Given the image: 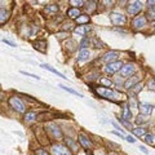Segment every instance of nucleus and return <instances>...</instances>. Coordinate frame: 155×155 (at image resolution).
Returning a JSON list of instances; mask_svg holds the SVG:
<instances>
[{
  "label": "nucleus",
  "mask_w": 155,
  "mask_h": 155,
  "mask_svg": "<svg viewBox=\"0 0 155 155\" xmlns=\"http://www.w3.org/2000/svg\"><path fill=\"white\" fill-rule=\"evenodd\" d=\"M92 89H93V92L97 96L102 97V98H105V100H109V101H114V102H122L123 100L127 98V96L123 94L122 92L114 91L111 88H106V87L96 85Z\"/></svg>",
  "instance_id": "1"
},
{
  "label": "nucleus",
  "mask_w": 155,
  "mask_h": 155,
  "mask_svg": "<svg viewBox=\"0 0 155 155\" xmlns=\"http://www.w3.org/2000/svg\"><path fill=\"white\" fill-rule=\"evenodd\" d=\"M44 130H45V133L48 134V137L56 140V141H58V140H62L65 137L64 133H62V129L58 127L56 123H47L45 127H44Z\"/></svg>",
  "instance_id": "2"
},
{
  "label": "nucleus",
  "mask_w": 155,
  "mask_h": 155,
  "mask_svg": "<svg viewBox=\"0 0 155 155\" xmlns=\"http://www.w3.org/2000/svg\"><path fill=\"white\" fill-rule=\"evenodd\" d=\"M8 104L14 111H17V113H19V114H25L26 113V106H25L23 101L19 98L18 96H11L8 98Z\"/></svg>",
  "instance_id": "3"
},
{
  "label": "nucleus",
  "mask_w": 155,
  "mask_h": 155,
  "mask_svg": "<svg viewBox=\"0 0 155 155\" xmlns=\"http://www.w3.org/2000/svg\"><path fill=\"white\" fill-rule=\"evenodd\" d=\"M147 25V18L143 16V14H140V16L133 17L132 22H130V26H132L133 31H141L143 30Z\"/></svg>",
  "instance_id": "4"
},
{
  "label": "nucleus",
  "mask_w": 155,
  "mask_h": 155,
  "mask_svg": "<svg viewBox=\"0 0 155 155\" xmlns=\"http://www.w3.org/2000/svg\"><path fill=\"white\" fill-rule=\"evenodd\" d=\"M134 71H136V65L133 62H128V64H124L122 69L119 70V76H122L124 80H127L134 74Z\"/></svg>",
  "instance_id": "5"
},
{
  "label": "nucleus",
  "mask_w": 155,
  "mask_h": 155,
  "mask_svg": "<svg viewBox=\"0 0 155 155\" xmlns=\"http://www.w3.org/2000/svg\"><path fill=\"white\" fill-rule=\"evenodd\" d=\"M51 155H72V151L62 143H54L51 146Z\"/></svg>",
  "instance_id": "6"
},
{
  "label": "nucleus",
  "mask_w": 155,
  "mask_h": 155,
  "mask_svg": "<svg viewBox=\"0 0 155 155\" xmlns=\"http://www.w3.org/2000/svg\"><path fill=\"white\" fill-rule=\"evenodd\" d=\"M78 142L80 143V146L83 147L84 150H87V151H91L92 146H93V142H92V140L88 134H85L83 132H79L78 133Z\"/></svg>",
  "instance_id": "7"
},
{
  "label": "nucleus",
  "mask_w": 155,
  "mask_h": 155,
  "mask_svg": "<svg viewBox=\"0 0 155 155\" xmlns=\"http://www.w3.org/2000/svg\"><path fill=\"white\" fill-rule=\"evenodd\" d=\"M143 9V3L142 2H130L128 3V7H127V12L129 16H137L142 12Z\"/></svg>",
  "instance_id": "8"
},
{
  "label": "nucleus",
  "mask_w": 155,
  "mask_h": 155,
  "mask_svg": "<svg viewBox=\"0 0 155 155\" xmlns=\"http://www.w3.org/2000/svg\"><path fill=\"white\" fill-rule=\"evenodd\" d=\"M110 21L113 23L114 26H124L127 23V17L124 16L122 13H116V12H113L110 14Z\"/></svg>",
  "instance_id": "9"
},
{
  "label": "nucleus",
  "mask_w": 155,
  "mask_h": 155,
  "mask_svg": "<svg viewBox=\"0 0 155 155\" xmlns=\"http://www.w3.org/2000/svg\"><path fill=\"white\" fill-rule=\"evenodd\" d=\"M124 64L122 61H115V62H111V64H107V65H105L104 67V72L105 74H107V75H113L115 74V72H118L120 69H122V66Z\"/></svg>",
  "instance_id": "10"
},
{
  "label": "nucleus",
  "mask_w": 155,
  "mask_h": 155,
  "mask_svg": "<svg viewBox=\"0 0 155 155\" xmlns=\"http://www.w3.org/2000/svg\"><path fill=\"white\" fill-rule=\"evenodd\" d=\"M119 57H120V53L118 51H107L102 57H101V62H104V64L107 65V64H111V62L118 61Z\"/></svg>",
  "instance_id": "11"
},
{
  "label": "nucleus",
  "mask_w": 155,
  "mask_h": 155,
  "mask_svg": "<svg viewBox=\"0 0 155 155\" xmlns=\"http://www.w3.org/2000/svg\"><path fill=\"white\" fill-rule=\"evenodd\" d=\"M141 79H142V76L140 75V74H134V75H132L129 78V79H127L124 81V88L125 89H130L132 87H134L136 84H138L140 81H141Z\"/></svg>",
  "instance_id": "12"
},
{
  "label": "nucleus",
  "mask_w": 155,
  "mask_h": 155,
  "mask_svg": "<svg viewBox=\"0 0 155 155\" xmlns=\"http://www.w3.org/2000/svg\"><path fill=\"white\" fill-rule=\"evenodd\" d=\"M137 109L140 110V114H141V115L149 116V115H151L154 106L150 105L149 102H138V107Z\"/></svg>",
  "instance_id": "13"
},
{
  "label": "nucleus",
  "mask_w": 155,
  "mask_h": 155,
  "mask_svg": "<svg viewBox=\"0 0 155 155\" xmlns=\"http://www.w3.org/2000/svg\"><path fill=\"white\" fill-rule=\"evenodd\" d=\"M32 47H34V49H36L41 53L47 52V41L44 39H38V40H35L32 43Z\"/></svg>",
  "instance_id": "14"
},
{
  "label": "nucleus",
  "mask_w": 155,
  "mask_h": 155,
  "mask_svg": "<svg viewBox=\"0 0 155 155\" xmlns=\"http://www.w3.org/2000/svg\"><path fill=\"white\" fill-rule=\"evenodd\" d=\"M91 56H92V53L89 49H80L79 54L76 57V61L78 62H87L91 60Z\"/></svg>",
  "instance_id": "15"
},
{
  "label": "nucleus",
  "mask_w": 155,
  "mask_h": 155,
  "mask_svg": "<svg viewBox=\"0 0 155 155\" xmlns=\"http://www.w3.org/2000/svg\"><path fill=\"white\" fill-rule=\"evenodd\" d=\"M9 18H11V11L5 8H0V26L7 23Z\"/></svg>",
  "instance_id": "16"
},
{
  "label": "nucleus",
  "mask_w": 155,
  "mask_h": 155,
  "mask_svg": "<svg viewBox=\"0 0 155 155\" xmlns=\"http://www.w3.org/2000/svg\"><path fill=\"white\" fill-rule=\"evenodd\" d=\"M92 30V27L91 26H88V25H84V26H78V27H75V30H74V32L75 34H78L79 36H85L87 34H88L89 31Z\"/></svg>",
  "instance_id": "17"
},
{
  "label": "nucleus",
  "mask_w": 155,
  "mask_h": 155,
  "mask_svg": "<svg viewBox=\"0 0 155 155\" xmlns=\"http://www.w3.org/2000/svg\"><path fill=\"white\" fill-rule=\"evenodd\" d=\"M23 120H25L26 123L36 122L38 120V114L35 113V111H26V113L23 114Z\"/></svg>",
  "instance_id": "18"
},
{
  "label": "nucleus",
  "mask_w": 155,
  "mask_h": 155,
  "mask_svg": "<svg viewBox=\"0 0 155 155\" xmlns=\"http://www.w3.org/2000/svg\"><path fill=\"white\" fill-rule=\"evenodd\" d=\"M58 12V5L57 4H49V5H47L44 8V13L47 14V16H49V17H53L54 14H57Z\"/></svg>",
  "instance_id": "19"
},
{
  "label": "nucleus",
  "mask_w": 155,
  "mask_h": 155,
  "mask_svg": "<svg viewBox=\"0 0 155 155\" xmlns=\"http://www.w3.org/2000/svg\"><path fill=\"white\" fill-rule=\"evenodd\" d=\"M65 138V142H66V146L69 147L71 151H76V150H79V146H78V142L75 141L74 138L71 137H64Z\"/></svg>",
  "instance_id": "20"
},
{
  "label": "nucleus",
  "mask_w": 155,
  "mask_h": 155,
  "mask_svg": "<svg viewBox=\"0 0 155 155\" xmlns=\"http://www.w3.org/2000/svg\"><path fill=\"white\" fill-rule=\"evenodd\" d=\"M66 14H67V17H69L70 19H76L81 14V12H80L79 8H69L67 9V12H66Z\"/></svg>",
  "instance_id": "21"
},
{
  "label": "nucleus",
  "mask_w": 155,
  "mask_h": 155,
  "mask_svg": "<svg viewBox=\"0 0 155 155\" xmlns=\"http://www.w3.org/2000/svg\"><path fill=\"white\" fill-rule=\"evenodd\" d=\"M89 19H91V18H89L88 14H83V13H81L80 16L75 19V22L78 23V26H84V25H88Z\"/></svg>",
  "instance_id": "22"
},
{
  "label": "nucleus",
  "mask_w": 155,
  "mask_h": 155,
  "mask_svg": "<svg viewBox=\"0 0 155 155\" xmlns=\"http://www.w3.org/2000/svg\"><path fill=\"white\" fill-rule=\"evenodd\" d=\"M123 115H122V119L125 120V122H129L132 119V111L129 110V106L128 105H123Z\"/></svg>",
  "instance_id": "23"
},
{
  "label": "nucleus",
  "mask_w": 155,
  "mask_h": 155,
  "mask_svg": "<svg viewBox=\"0 0 155 155\" xmlns=\"http://www.w3.org/2000/svg\"><path fill=\"white\" fill-rule=\"evenodd\" d=\"M40 67H41V69H44V70H49L51 72H53V74H56L57 76L62 78V79H66V78H65V75L62 74V72H60V71H58V70H56V69H53V67H52L51 65H48V64H41V65H40Z\"/></svg>",
  "instance_id": "24"
},
{
  "label": "nucleus",
  "mask_w": 155,
  "mask_h": 155,
  "mask_svg": "<svg viewBox=\"0 0 155 155\" xmlns=\"http://www.w3.org/2000/svg\"><path fill=\"white\" fill-rule=\"evenodd\" d=\"M61 30L64 31V32H67L69 34V31H74L75 30V25L72 23L71 21H69V22H64L61 25Z\"/></svg>",
  "instance_id": "25"
},
{
  "label": "nucleus",
  "mask_w": 155,
  "mask_h": 155,
  "mask_svg": "<svg viewBox=\"0 0 155 155\" xmlns=\"http://www.w3.org/2000/svg\"><path fill=\"white\" fill-rule=\"evenodd\" d=\"M143 141H145V143L150 145V146H155V134L146 133L143 136Z\"/></svg>",
  "instance_id": "26"
},
{
  "label": "nucleus",
  "mask_w": 155,
  "mask_h": 155,
  "mask_svg": "<svg viewBox=\"0 0 155 155\" xmlns=\"http://www.w3.org/2000/svg\"><path fill=\"white\" fill-rule=\"evenodd\" d=\"M132 133L134 136H137V137H143V136L146 134V128H143L142 125L141 127H136L132 129Z\"/></svg>",
  "instance_id": "27"
},
{
  "label": "nucleus",
  "mask_w": 155,
  "mask_h": 155,
  "mask_svg": "<svg viewBox=\"0 0 155 155\" xmlns=\"http://www.w3.org/2000/svg\"><path fill=\"white\" fill-rule=\"evenodd\" d=\"M89 45H91V38H88V36H84L80 40V43H79V48H80V49H88Z\"/></svg>",
  "instance_id": "28"
},
{
  "label": "nucleus",
  "mask_w": 155,
  "mask_h": 155,
  "mask_svg": "<svg viewBox=\"0 0 155 155\" xmlns=\"http://www.w3.org/2000/svg\"><path fill=\"white\" fill-rule=\"evenodd\" d=\"M91 45H92V47H94V48H104V47H105L104 43L101 41L98 38H96V36L91 38Z\"/></svg>",
  "instance_id": "29"
},
{
  "label": "nucleus",
  "mask_w": 155,
  "mask_h": 155,
  "mask_svg": "<svg viewBox=\"0 0 155 155\" xmlns=\"http://www.w3.org/2000/svg\"><path fill=\"white\" fill-rule=\"evenodd\" d=\"M100 85L101 87H106V88H110V87L113 85V80H110V79H107V78L102 76V78H100Z\"/></svg>",
  "instance_id": "30"
},
{
  "label": "nucleus",
  "mask_w": 155,
  "mask_h": 155,
  "mask_svg": "<svg viewBox=\"0 0 155 155\" xmlns=\"http://www.w3.org/2000/svg\"><path fill=\"white\" fill-rule=\"evenodd\" d=\"M65 47H66V49L69 48V52H74L76 48H78V44L74 41V40H71V39H69L66 43H65Z\"/></svg>",
  "instance_id": "31"
},
{
  "label": "nucleus",
  "mask_w": 155,
  "mask_h": 155,
  "mask_svg": "<svg viewBox=\"0 0 155 155\" xmlns=\"http://www.w3.org/2000/svg\"><path fill=\"white\" fill-rule=\"evenodd\" d=\"M149 122V119H147V116H145V115H137V118L134 119V123L136 124H138L140 127H141V124H143V123H147Z\"/></svg>",
  "instance_id": "32"
},
{
  "label": "nucleus",
  "mask_w": 155,
  "mask_h": 155,
  "mask_svg": "<svg viewBox=\"0 0 155 155\" xmlns=\"http://www.w3.org/2000/svg\"><path fill=\"white\" fill-rule=\"evenodd\" d=\"M53 118H54V115L49 113H41L38 115V120H51Z\"/></svg>",
  "instance_id": "33"
},
{
  "label": "nucleus",
  "mask_w": 155,
  "mask_h": 155,
  "mask_svg": "<svg viewBox=\"0 0 155 155\" xmlns=\"http://www.w3.org/2000/svg\"><path fill=\"white\" fill-rule=\"evenodd\" d=\"M146 18L149 19V21H154L155 22V7L154 8H149V11L146 12Z\"/></svg>",
  "instance_id": "34"
},
{
  "label": "nucleus",
  "mask_w": 155,
  "mask_h": 155,
  "mask_svg": "<svg viewBox=\"0 0 155 155\" xmlns=\"http://www.w3.org/2000/svg\"><path fill=\"white\" fill-rule=\"evenodd\" d=\"M60 88H62L64 91H66V92H69V93H71V94H75V96H78V97H83V94L81 93H79V92H76V91H74L72 88H69V87H65V85H60Z\"/></svg>",
  "instance_id": "35"
},
{
  "label": "nucleus",
  "mask_w": 155,
  "mask_h": 155,
  "mask_svg": "<svg viewBox=\"0 0 155 155\" xmlns=\"http://www.w3.org/2000/svg\"><path fill=\"white\" fill-rule=\"evenodd\" d=\"M142 88H143V84H142V83H138V84H136L134 87H132V88L129 89V92H132L133 94H137L138 92L142 91Z\"/></svg>",
  "instance_id": "36"
},
{
  "label": "nucleus",
  "mask_w": 155,
  "mask_h": 155,
  "mask_svg": "<svg viewBox=\"0 0 155 155\" xmlns=\"http://www.w3.org/2000/svg\"><path fill=\"white\" fill-rule=\"evenodd\" d=\"M69 3L71 4V8H80L85 4L84 2H81V0H70Z\"/></svg>",
  "instance_id": "37"
},
{
  "label": "nucleus",
  "mask_w": 155,
  "mask_h": 155,
  "mask_svg": "<svg viewBox=\"0 0 155 155\" xmlns=\"http://www.w3.org/2000/svg\"><path fill=\"white\" fill-rule=\"evenodd\" d=\"M147 89L155 92V79L154 78H150V79L147 80Z\"/></svg>",
  "instance_id": "38"
},
{
  "label": "nucleus",
  "mask_w": 155,
  "mask_h": 155,
  "mask_svg": "<svg viewBox=\"0 0 155 155\" xmlns=\"http://www.w3.org/2000/svg\"><path fill=\"white\" fill-rule=\"evenodd\" d=\"M118 120H119V122H120V123H122V124L124 125V127H125V128H128V129H130V130H132V129H133V127H132V124H130L129 122H125V120H123L122 118H120V119H118Z\"/></svg>",
  "instance_id": "39"
},
{
  "label": "nucleus",
  "mask_w": 155,
  "mask_h": 155,
  "mask_svg": "<svg viewBox=\"0 0 155 155\" xmlns=\"http://www.w3.org/2000/svg\"><path fill=\"white\" fill-rule=\"evenodd\" d=\"M35 155H51L48 151H45L44 149H39V150H36L35 151Z\"/></svg>",
  "instance_id": "40"
},
{
  "label": "nucleus",
  "mask_w": 155,
  "mask_h": 155,
  "mask_svg": "<svg viewBox=\"0 0 155 155\" xmlns=\"http://www.w3.org/2000/svg\"><path fill=\"white\" fill-rule=\"evenodd\" d=\"M21 74H23V75H27V76H31V78H34V79H40L38 75H34V74H30V72H26V71H21Z\"/></svg>",
  "instance_id": "41"
},
{
  "label": "nucleus",
  "mask_w": 155,
  "mask_h": 155,
  "mask_svg": "<svg viewBox=\"0 0 155 155\" xmlns=\"http://www.w3.org/2000/svg\"><path fill=\"white\" fill-rule=\"evenodd\" d=\"M3 43H5V44H8L9 47H12V48L16 47V44H14V43H12L11 40H8V39H3Z\"/></svg>",
  "instance_id": "42"
},
{
  "label": "nucleus",
  "mask_w": 155,
  "mask_h": 155,
  "mask_svg": "<svg viewBox=\"0 0 155 155\" xmlns=\"http://www.w3.org/2000/svg\"><path fill=\"white\" fill-rule=\"evenodd\" d=\"M111 133L115 134V136H118L119 138H123V140H125V136H124V134H122L120 132H116V130H113V132H111Z\"/></svg>",
  "instance_id": "43"
},
{
  "label": "nucleus",
  "mask_w": 155,
  "mask_h": 155,
  "mask_svg": "<svg viewBox=\"0 0 155 155\" xmlns=\"http://www.w3.org/2000/svg\"><path fill=\"white\" fill-rule=\"evenodd\" d=\"M125 140H127L128 142H130V143H134L136 142V140L132 137V136H125Z\"/></svg>",
  "instance_id": "44"
},
{
  "label": "nucleus",
  "mask_w": 155,
  "mask_h": 155,
  "mask_svg": "<svg viewBox=\"0 0 155 155\" xmlns=\"http://www.w3.org/2000/svg\"><path fill=\"white\" fill-rule=\"evenodd\" d=\"M147 7L149 8H154L155 7V2H154V0H149V2H147Z\"/></svg>",
  "instance_id": "45"
},
{
  "label": "nucleus",
  "mask_w": 155,
  "mask_h": 155,
  "mask_svg": "<svg viewBox=\"0 0 155 155\" xmlns=\"http://www.w3.org/2000/svg\"><path fill=\"white\" fill-rule=\"evenodd\" d=\"M140 150H141V151H142L143 154H146V155L149 154V153H147V150H146V147H145V146H140Z\"/></svg>",
  "instance_id": "46"
},
{
  "label": "nucleus",
  "mask_w": 155,
  "mask_h": 155,
  "mask_svg": "<svg viewBox=\"0 0 155 155\" xmlns=\"http://www.w3.org/2000/svg\"><path fill=\"white\" fill-rule=\"evenodd\" d=\"M113 125H114V127H115L116 129H120V127H119V125H118V124H116V123H113Z\"/></svg>",
  "instance_id": "47"
},
{
  "label": "nucleus",
  "mask_w": 155,
  "mask_h": 155,
  "mask_svg": "<svg viewBox=\"0 0 155 155\" xmlns=\"http://www.w3.org/2000/svg\"><path fill=\"white\" fill-rule=\"evenodd\" d=\"M87 155H93V153H92V151H87Z\"/></svg>",
  "instance_id": "48"
},
{
  "label": "nucleus",
  "mask_w": 155,
  "mask_h": 155,
  "mask_svg": "<svg viewBox=\"0 0 155 155\" xmlns=\"http://www.w3.org/2000/svg\"><path fill=\"white\" fill-rule=\"evenodd\" d=\"M153 32L155 34V22H154V26H153Z\"/></svg>",
  "instance_id": "49"
},
{
  "label": "nucleus",
  "mask_w": 155,
  "mask_h": 155,
  "mask_svg": "<svg viewBox=\"0 0 155 155\" xmlns=\"http://www.w3.org/2000/svg\"><path fill=\"white\" fill-rule=\"evenodd\" d=\"M154 109H155V105H154Z\"/></svg>",
  "instance_id": "50"
}]
</instances>
